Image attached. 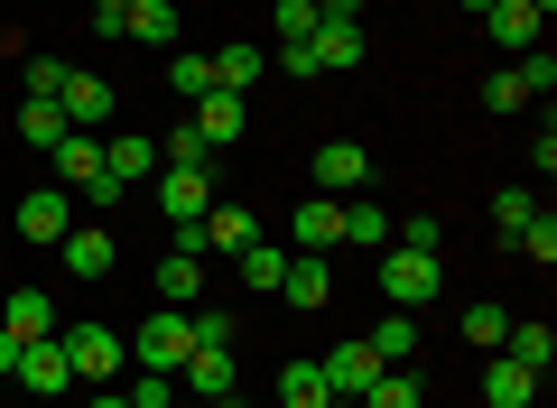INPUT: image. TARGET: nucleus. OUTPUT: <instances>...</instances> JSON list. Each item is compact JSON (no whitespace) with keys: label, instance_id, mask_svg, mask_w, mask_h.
I'll list each match as a JSON object with an SVG mask.
<instances>
[{"label":"nucleus","instance_id":"1","mask_svg":"<svg viewBox=\"0 0 557 408\" xmlns=\"http://www.w3.org/2000/svg\"><path fill=\"white\" fill-rule=\"evenodd\" d=\"M57 344H65V371H75V381H112V371L131 362V334H112L102 316H84V325H57Z\"/></svg>","mask_w":557,"mask_h":408},{"label":"nucleus","instance_id":"2","mask_svg":"<svg viewBox=\"0 0 557 408\" xmlns=\"http://www.w3.org/2000/svg\"><path fill=\"white\" fill-rule=\"evenodd\" d=\"M446 288V270H437V251H409V242H391V251H381V297H391V307H428V297Z\"/></svg>","mask_w":557,"mask_h":408},{"label":"nucleus","instance_id":"3","mask_svg":"<svg viewBox=\"0 0 557 408\" xmlns=\"http://www.w3.org/2000/svg\"><path fill=\"white\" fill-rule=\"evenodd\" d=\"M186 353H196V325H186V307H159L149 325L131 334V362H139V371H168V381L186 371Z\"/></svg>","mask_w":557,"mask_h":408},{"label":"nucleus","instance_id":"4","mask_svg":"<svg viewBox=\"0 0 557 408\" xmlns=\"http://www.w3.org/2000/svg\"><path fill=\"white\" fill-rule=\"evenodd\" d=\"M205 205H214V168H159V214H168V233H177V223H205Z\"/></svg>","mask_w":557,"mask_h":408},{"label":"nucleus","instance_id":"5","mask_svg":"<svg viewBox=\"0 0 557 408\" xmlns=\"http://www.w3.org/2000/svg\"><path fill=\"white\" fill-rule=\"evenodd\" d=\"M75 233V195L65 186H28L20 195V242H65Z\"/></svg>","mask_w":557,"mask_h":408},{"label":"nucleus","instance_id":"6","mask_svg":"<svg viewBox=\"0 0 557 408\" xmlns=\"http://www.w3.org/2000/svg\"><path fill=\"white\" fill-rule=\"evenodd\" d=\"M372 186V149L362 139H325L317 149V195H362Z\"/></svg>","mask_w":557,"mask_h":408},{"label":"nucleus","instance_id":"7","mask_svg":"<svg viewBox=\"0 0 557 408\" xmlns=\"http://www.w3.org/2000/svg\"><path fill=\"white\" fill-rule=\"evenodd\" d=\"M10 381L28 390V399H57V390H75V371H65V344L47 334V344H20V371Z\"/></svg>","mask_w":557,"mask_h":408},{"label":"nucleus","instance_id":"8","mask_svg":"<svg viewBox=\"0 0 557 408\" xmlns=\"http://www.w3.org/2000/svg\"><path fill=\"white\" fill-rule=\"evenodd\" d=\"M335 242H344V205L335 195H307L288 214V251H335Z\"/></svg>","mask_w":557,"mask_h":408},{"label":"nucleus","instance_id":"9","mask_svg":"<svg viewBox=\"0 0 557 408\" xmlns=\"http://www.w3.org/2000/svg\"><path fill=\"white\" fill-rule=\"evenodd\" d=\"M102 176H112V186L159 176V139H139V131H102Z\"/></svg>","mask_w":557,"mask_h":408},{"label":"nucleus","instance_id":"10","mask_svg":"<svg viewBox=\"0 0 557 408\" xmlns=\"http://www.w3.org/2000/svg\"><path fill=\"white\" fill-rule=\"evenodd\" d=\"M57 112L75 121V131H102V121H112V84H102V75H75V65H65V84H57Z\"/></svg>","mask_w":557,"mask_h":408},{"label":"nucleus","instance_id":"11","mask_svg":"<svg viewBox=\"0 0 557 408\" xmlns=\"http://www.w3.org/2000/svg\"><path fill=\"white\" fill-rule=\"evenodd\" d=\"M307 57H317V75H344V65H362V20H335V10H325L317 38H307Z\"/></svg>","mask_w":557,"mask_h":408},{"label":"nucleus","instance_id":"12","mask_svg":"<svg viewBox=\"0 0 557 408\" xmlns=\"http://www.w3.org/2000/svg\"><path fill=\"white\" fill-rule=\"evenodd\" d=\"M196 233H205V251H251V242H260V214H251V205H205V223H196Z\"/></svg>","mask_w":557,"mask_h":408},{"label":"nucleus","instance_id":"13","mask_svg":"<svg viewBox=\"0 0 557 408\" xmlns=\"http://www.w3.org/2000/svg\"><path fill=\"white\" fill-rule=\"evenodd\" d=\"M381 371H391V362H381L372 344H344V353H325V390H335V399H362V390H372Z\"/></svg>","mask_w":557,"mask_h":408},{"label":"nucleus","instance_id":"14","mask_svg":"<svg viewBox=\"0 0 557 408\" xmlns=\"http://www.w3.org/2000/svg\"><path fill=\"white\" fill-rule=\"evenodd\" d=\"M278 297L317 316L325 297H335V270H325V251H298V260H288V279H278Z\"/></svg>","mask_w":557,"mask_h":408},{"label":"nucleus","instance_id":"15","mask_svg":"<svg viewBox=\"0 0 557 408\" xmlns=\"http://www.w3.org/2000/svg\"><path fill=\"white\" fill-rule=\"evenodd\" d=\"M177 381L196 390L205 408H214V399H233V390H242V362H233V353H186V371H177Z\"/></svg>","mask_w":557,"mask_h":408},{"label":"nucleus","instance_id":"16","mask_svg":"<svg viewBox=\"0 0 557 408\" xmlns=\"http://www.w3.org/2000/svg\"><path fill=\"white\" fill-rule=\"evenodd\" d=\"M539 399V371H520L511 353H493L483 362V408H530Z\"/></svg>","mask_w":557,"mask_h":408},{"label":"nucleus","instance_id":"17","mask_svg":"<svg viewBox=\"0 0 557 408\" xmlns=\"http://www.w3.org/2000/svg\"><path fill=\"white\" fill-rule=\"evenodd\" d=\"M483 28H493V47H502V57L539 47V10H530V0H493V10H483Z\"/></svg>","mask_w":557,"mask_h":408},{"label":"nucleus","instance_id":"18","mask_svg":"<svg viewBox=\"0 0 557 408\" xmlns=\"http://www.w3.org/2000/svg\"><path fill=\"white\" fill-rule=\"evenodd\" d=\"M57 251H65V270H75V279H102V270H112V233H102V223H75Z\"/></svg>","mask_w":557,"mask_h":408},{"label":"nucleus","instance_id":"19","mask_svg":"<svg viewBox=\"0 0 557 408\" xmlns=\"http://www.w3.org/2000/svg\"><path fill=\"white\" fill-rule=\"evenodd\" d=\"M0 325L20 334V344H47V334H57V307H47V288H10V316H0Z\"/></svg>","mask_w":557,"mask_h":408},{"label":"nucleus","instance_id":"20","mask_svg":"<svg viewBox=\"0 0 557 408\" xmlns=\"http://www.w3.org/2000/svg\"><path fill=\"white\" fill-rule=\"evenodd\" d=\"M502 353H511L520 371H548V362H557V334H548V316H520V325L502 334Z\"/></svg>","mask_w":557,"mask_h":408},{"label":"nucleus","instance_id":"21","mask_svg":"<svg viewBox=\"0 0 557 408\" xmlns=\"http://www.w3.org/2000/svg\"><path fill=\"white\" fill-rule=\"evenodd\" d=\"M65 131H75V121H65L57 102H38V94L20 102V139H28V149H38V158H57V149H65Z\"/></svg>","mask_w":557,"mask_h":408},{"label":"nucleus","instance_id":"22","mask_svg":"<svg viewBox=\"0 0 557 408\" xmlns=\"http://www.w3.org/2000/svg\"><path fill=\"white\" fill-rule=\"evenodd\" d=\"M196 288H205V260L196 251H168L159 260V307H196Z\"/></svg>","mask_w":557,"mask_h":408},{"label":"nucleus","instance_id":"23","mask_svg":"<svg viewBox=\"0 0 557 408\" xmlns=\"http://www.w3.org/2000/svg\"><path fill=\"white\" fill-rule=\"evenodd\" d=\"M196 131H205V149H233V139H242V94H205L196 102Z\"/></svg>","mask_w":557,"mask_h":408},{"label":"nucleus","instance_id":"24","mask_svg":"<svg viewBox=\"0 0 557 408\" xmlns=\"http://www.w3.org/2000/svg\"><path fill=\"white\" fill-rule=\"evenodd\" d=\"M121 38H139V47H177V0H131V28Z\"/></svg>","mask_w":557,"mask_h":408},{"label":"nucleus","instance_id":"25","mask_svg":"<svg viewBox=\"0 0 557 408\" xmlns=\"http://www.w3.org/2000/svg\"><path fill=\"white\" fill-rule=\"evenodd\" d=\"M335 390H325V362H288L278 371V408H325Z\"/></svg>","mask_w":557,"mask_h":408},{"label":"nucleus","instance_id":"26","mask_svg":"<svg viewBox=\"0 0 557 408\" xmlns=\"http://www.w3.org/2000/svg\"><path fill=\"white\" fill-rule=\"evenodd\" d=\"M344 242L354 251H391V205H344Z\"/></svg>","mask_w":557,"mask_h":408},{"label":"nucleus","instance_id":"27","mask_svg":"<svg viewBox=\"0 0 557 408\" xmlns=\"http://www.w3.org/2000/svg\"><path fill=\"white\" fill-rule=\"evenodd\" d=\"M288 242H251V251H242V288H278V279H288Z\"/></svg>","mask_w":557,"mask_h":408},{"label":"nucleus","instance_id":"28","mask_svg":"<svg viewBox=\"0 0 557 408\" xmlns=\"http://www.w3.org/2000/svg\"><path fill=\"white\" fill-rule=\"evenodd\" d=\"M260 47H214V94H251V75H260Z\"/></svg>","mask_w":557,"mask_h":408},{"label":"nucleus","instance_id":"29","mask_svg":"<svg viewBox=\"0 0 557 408\" xmlns=\"http://www.w3.org/2000/svg\"><path fill=\"white\" fill-rule=\"evenodd\" d=\"M362 344H372L381 362H399V353H418V316H409V307H391V316H381L372 334H362Z\"/></svg>","mask_w":557,"mask_h":408},{"label":"nucleus","instance_id":"30","mask_svg":"<svg viewBox=\"0 0 557 408\" xmlns=\"http://www.w3.org/2000/svg\"><path fill=\"white\" fill-rule=\"evenodd\" d=\"M362 408H428V390H418V381H409V371H399V362H391V371H381V381H372V390H362Z\"/></svg>","mask_w":557,"mask_h":408},{"label":"nucleus","instance_id":"31","mask_svg":"<svg viewBox=\"0 0 557 408\" xmlns=\"http://www.w3.org/2000/svg\"><path fill=\"white\" fill-rule=\"evenodd\" d=\"M168 94L205 102V94H214V57H168Z\"/></svg>","mask_w":557,"mask_h":408},{"label":"nucleus","instance_id":"32","mask_svg":"<svg viewBox=\"0 0 557 408\" xmlns=\"http://www.w3.org/2000/svg\"><path fill=\"white\" fill-rule=\"evenodd\" d=\"M502 334H511V316H502L493 297H483V307H465V344H474V353H502Z\"/></svg>","mask_w":557,"mask_h":408},{"label":"nucleus","instance_id":"33","mask_svg":"<svg viewBox=\"0 0 557 408\" xmlns=\"http://www.w3.org/2000/svg\"><path fill=\"white\" fill-rule=\"evenodd\" d=\"M317 20H325V10H317V0H278V47H307V38H317Z\"/></svg>","mask_w":557,"mask_h":408},{"label":"nucleus","instance_id":"34","mask_svg":"<svg viewBox=\"0 0 557 408\" xmlns=\"http://www.w3.org/2000/svg\"><path fill=\"white\" fill-rule=\"evenodd\" d=\"M511 75H520V94H539V102L557 94V57H548V47H520V65H511Z\"/></svg>","mask_w":557,"mask_h":408},{"label":"nucleus","instance_id":"35","mask_svg":"<svg viewBox=\"0 0 557 408\" xmlns=\"http://www.w3.org/2000/svg\"><path fill=\"white\" fill-rule=\"evenodd\" d=\"M530 214H539V195H530V186H502V195H493V223H502V242H520V223H530Z\"/></svg>","mask_w":557,"mask_h":408},{"label":"nucleus","instance_id":"36","mask_svg":"<svg viewBox=\"0 0 557 408\" xmlns=\"http://www.w3.org/2000/svg\"><path fill=\"white\" fill-rule=\"evenodd\" d=\"M121 399H131V408H177V381H168V371H131Z\"/></svg>","mask_w":557,"mask_h":408},{"label":"nucleus","instance_id":"37","mask_svg":"<svg viewBox=\"0 0 557 408\" xmlns=\"http://www.w3.org/2000/svg\"><path fill=\"white\" fill-rule=\"evenodd\" d=\"M186 325H196V353H233V316H214V307H186Z\"/></svg>","mask_w":557,"mask_h":408},{"label":"nucleus","instance_id":"38","mask_svg":"<svg viewBox=\"0 0 557 408\" xmlns=\"http://www.w3.org/2000/svg\"><path fill=\"white\" fill-rule=\"evenodd\" d=\"M520 102H530V94H520L511 65H502V75H483V112H520Z\"/></svg>","mask_w":557,"mask_h":408},{"label":"nucleus","instance_id":"39","mask_svg":"<svg viewBox=\"0 0 557 408\" xmlns=\"http://www.w3.org/2000/svg\"><path fill=\"white\" fill-rule=\"evenodd\" d=\"M391 242H409V251H437L446 223H437V214H399V233H391Z\"/></svg>","mask_w":557,"mask_h":408},{"label":"nucleus","instance_id":"40","mask_svg":"<svg viewBox=\"0 0 557 408\" xmlns=\"http://www.w3.org/2000/svg\"><path fill=\"white\" fill-rule=\"evenodd\" d=\"M20 75H28V94H38V102H57V84H65V65H57V57H28Z\"/></svg>","mask_w":557,"mask_h":408},{"label":"nucleus","instance_id":"41","mask_svg":"<svg viewBox=\"0 0 557 408\" xmlns=\"http://www.w3.org/2000/svg\"><path fill=\"white\" fill-rule=\"evenodd\" d=\"M94 28H102V38H121V28H131V0H94Z\"/></svg>","mask_w":557,"mask_h":408},{"label":"nucleus","instance_id":"42","mask_svg":"<svg viewBox=\"0 0 557 408\" xmlns=\"http://www.w3.org/2000/svg\"><path fill=\"white\" fill-rule=\"evenodd\" d=\"M10 371H20V334L0 325V381H10Z\"/></svg>","mask_w":557,"mask_h":408},{"label":"nucleus","instance_id":"43","mask_svg":"<svg viewBox=\"0 0 557 408\" xmlns=\"http://www.w3.org/2000/svg\"><path fill=\"white\" fill-rule=\"evenodd\" d=\"M317 10H335V20H362V0H317Z\"/></svg>","mask_w":557,"mask_h":408},{"label":"nucleus","instance_id":"44","mask_svg":"<svg viewBox=\"0 0 557 408\" xmlns=\"http://www.w3.org/2000/svg\"><path fill=\"white\" fill-rule=\"evenodd\" d=\"M84 408H131V399H121V390H94V399H84Z\"/></svg>","mask_w":557,"mask_h":408},{"label":"nucleus","instance_id":"45","mask_svg":"<svg viewBox=\"0 0 557 408\" xmlns=\"http://www.w3.org/2000/svg\"><path fill=\"white\" fill-rule=\"evenodd\" d=\"M530 10H539V20H548V10H557V0H530Z\"/></svg>","mask_w":557,"mask_h":408},{"label":"nucleus","instance_id":"46","mask_svg":"<svg viewBox=\"0 0 557 408\" xmlns=\"http://www.w3.org/2000/svg\"><path fill=\"white\" fill-rule=\"evenodd\" d=\"M465 10H474V20H483V10H493V0H465Z\"/></svg>","mask_w":557,"mask_h":408},{"label":"nucleus","instance_id":"47","mask_svg":"<svg viewBox=\"0 0 557 408\" xmlns=\"http://www.w3.org/2000/svg\"><path fill=\"white\" fill-rule=\"evenodd\" d=\"M325 408H362V399H325Z\"/></svg>","mask_w":557,"mask_h":408},{"label":"nucleus","instance_id":"48","mask_svg":"<svg viewBox=\"0 0 557 408\" xmlns=\"http://www.w3.org/2000/svg\"><path fill=\"white\" fill-rule=\"evenodd\" d=\"M214 408H233V399H214Z\"/></svg>","mask_w":557,"mask_h":408}]
</instances>
